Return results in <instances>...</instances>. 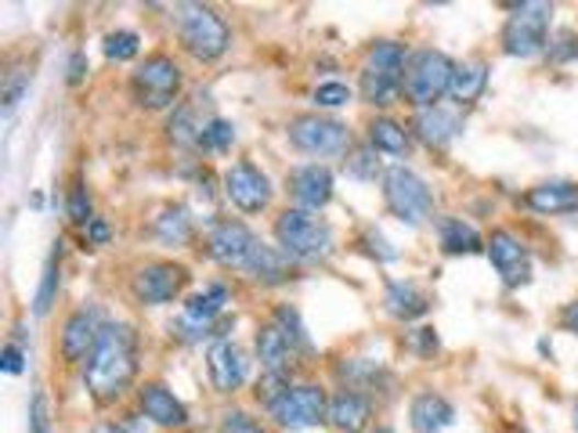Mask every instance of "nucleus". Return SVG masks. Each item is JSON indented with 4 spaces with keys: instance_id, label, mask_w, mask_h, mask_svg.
I'll list each match as a JSON object with an SVG mask.
<instances>
[{
    "instance_id": "nucleus-10",
    "label": "nucleus",
    "mask_w": 578,
    "mask_h": 433,
    "mask_svg": "<svg viewBox=\"0 0 578 433\" xmlns=\"http://www.w3.org/2000/svg\"><path fill=\"white\" fill-rule=\"evenodd\" d=\"M272 415H275V423L286 430H307V426L326 423L329 419L326 390L315 387V383H301V387L282 390V398L272 404Z\"/></svg>"
},
{
    "instance_id": "nucleus-18",
    "label": "nucleus",
    "mask_w": 578,
    "mask_h": 433,
    "mask_svg": "<svg viewBox=\"0 0 578 433\" xmlns=\"http://www.w3.org/2000/svg\"><path fill=\"white\" fill-rule=\"evenodd\" d=\"M98 337H102V321L91 311V307H80L66 318V329H61V357L66 362H83L91 357Z\"/></svg>"
},
{
    "instance_id": "nucleus-49",
    "label": "nucleus",
    "mask_w": 578,
    "mask_h": 433,
    "mask_svg": "<svg viewBox=\"0 0 578 433\" xmlns=\"http://www.w3.org/2000/svg\"><path fill=\"white\" fill-rule=\"evenodd\" d=\"M376 433H395V430H387V426H384V430H376Z\"/></svg>"
},
{
    "instance_id": "nucleus-36",
    "label": "nucleus",
    "mask_w": 578,
    "mask_h": 433,
    "mask_svg": "<svg viewBox=\"0 0 578 433\" xmlns=\"http://www.w3.org/2000/svg\"><path fill=\"white\" fill-rule=\"evenodd\" d=\"M351 102V87L348 83H318L315 87V105L318 109H340Z\"/></svg>"
},
{
    "instance_id": "nucleus-46",
    "label": "nucleus",
    "mask_w": 578,
    "mask_h": 433,
    "mask_svg": "<svg viewBox=\"0 0 578 433\" xmlns=\"http://www.w3.org/2000/svg\"><path fill=\"white\" fill-rule=\"evenodd\" d=\"M560 326L568 329V332H575V337H578V300H575V304H568V307H564V311H560Z\"/></svg>"
},
{
    "instance_id": "nucleus-16",
    "label": "nucleus",
    "mask_w": 578,
    "mask_h": 433,
    "mask_svg": "<svg viewBox=\"0 0 578 433\" xmlns=\"http://www.w3.org/2000/svg\"><path fill=\"white\" fill-rule=\"evenodd\" d=\"M290 195L307 214H318V209L329 206V200H333V173L318 163L297 167L290 173Z\"/></svg>"
},
{
    "instance_id": "nucleus-29",
    "label": "nucleus",
    "mask_w": 578,
    "mask_h": 433,
    "mask_svg": "<svg viewBox=\"0 0 578 433\" xmlns=\"http://www.w3.org/2000/svg\"><path fill=\"white\" fill-rule=\"evenodd\" d=\"M369 145H373L376 152L405 156L409 152V130L395 119H373V127H369Z\"/></svg>"
},
{
    "instance_id": "nucleus-33",
    "label": "nucleus",
    "mask_w": 578,
    "mask_h": 433,
    "mask_svg": "<svg viewBox=\"0 0 578 433\" xmlns=\"http://www.w3.org/2000/svg\"><path fill=\"white\" fill-rule=\"evenodd\" d=\"M236 145V127H231L228 119H211L200 138L203 152H228V148Z\"/></svg>"
},
{
    "instance_id": "nucleus-7",
    "label": "nucleus",
    "mask_w": 578,
    "mask_h": 433,
    "mask_svg": "<svg viewBox=\"0 0 578 433\" xmlns=\"http://www.w3.org/2000/svg\"><path fill=\"white\" fill-rule=\"evenodd\" d=\"M384 203L401 225H423L434 214V192L423 178H416L409 167H390L384 173Z\"/></svg>"
},
{
    "instance_id": "nucleus-45",
    "label": "nucleus",
    "mask_w": 578,
    "mask_h": 433,
    "mask_svg": "<svg viewBox=\"0 0 578 433\" xmlns=\"http://www.w3.org/2000/svg\"><path fill=\"white\" fill-rule=\"evenodd\" d=\"M83 72H88V58H83L80 52L69 58V83H80Z\"/></svg>"
},
{
    "instance_id": "nucleus-23",
    "label": "nucleus",
    "mask_w": 578,
    "mask_h": 433,
    "mask_svg": "<svg viewBox=\"0 0 578 433\" xmlns=\"http://www.w3.org/2000/svg\"><path fill=\"white\" fill-rule=\"evenodd\" d=\"M528 206L535 214H575L578 209V184L571 181H546L528 192Z\"/></svg>"
},
{
    "instance_id": "nucleus-22",
    "label": "nucleus",
    "mask_w": 578,
    "mask_h": 433,
    "mask_svg": "<svg viewBox=\"0 0 578 433\" xmlns=\"http://www.w3.org/2000/svg\"><path fill=\"white\" fill-rule=\"evenodd\" d=\"M409 419L416 433H441L456 423V408L441 398V394H420L409 408Z\"/></svg>"
},
{
    "instance_id": "nucleus-11",
    "label": "nucleus",
    "mask_w": 578,
    "mask_h": 433,
    "mask_svg": "<svg viewBox=\"0 0 578 433\" xmlns=\"http://www.w3.org/2000/svg\"><path fill=\"white\" fill-rule=\"evenodd\" d=\"M290 141L307 156H337L351 148V130L326 116H301L290 123Z\"/></svg>"
},
{
    "instance_id": "nucleus-20",
    "label": "nucleus",
    "mask_w": 578,
    "mask_h": 433,
    "mask_svg": "<svg viewBox=\"0 0 578 433\" xmlns=\"http://www.w3.org/2000/svg\"><path fill=\"white\" fill-rule=\"evenodd\" d=\"M373 419V401L359 390H340L333 401H329V423L340 433H362Z\"/></svg>"
},
{
    "instance_id": "nucleus-21",
    "label": "nucleus",
    "mask_w": 578,
    "mask_h": 433,
    "mask_svg": "<svg viewBox=\"0 0 578 433\" xmlns=\"http://www.w3.org/2000/svg\"><path fill=\"white\" fill-rule=\"evenodd\" d=\"M463 130V119L460 113H452V109H420V116H416V134L430 145V148H445L460 138Z\"/></svg>"
},
{
    "instance_id": "nucleus-9",
    "label": "nucleus",
    "mask_w": 578,
    "mask_h": 433,
    "mask_svg": "<svg viewBox=\"0 0 578 433\" xmlns=\"http://www.w3.org/2000/svg\"><path fill=\"white\" fill-rule=\"evenodd\" d=\"M549 4H513L507 26H502V52L513 58H532L549 41Z\"/></svg>"
},
{
    "instance_id": "nucleus-32",
    "label": "nucleus",
    "mask_w": 578,
    "mask_h": 433,
    "mask_svg": "<svg viewBox=\"0 0 578 433\" xmlns=\"http://www.w3.org/2000/svg\"><path fill=\"white\" fill-rule=\"evenodd\" d=\"M275 326L282 329V337L290 340L293 351H311V340H307V329H304V321L297 315V307H279Z\"/></svg>"
},
{
    "instance_id": "nucleus-30",
    "label": "nucleus",
    "mask_w": 578,
    "mask_h": 433,
    "mask_svg": "<svg viewBox=\"0 0 578 433\" xmlns=\"http://www.w3.org/2000/svg\"><path fill=\"white\" fill-rule=\"evenodd\" d=\"M156 235L167 246H184L192 239V217L184 206H167L163 214L156 217Z\"/></svg>"
},
{
    "instance_id": "nucleus-19",
    "label": "nucleus",
    "mask_w": 578,
    "mask_h": 433,
    "mask_svg": "<svg viewBox=\"0 0 578 433\" xmlns=\"http://www.w3.org/2000/svg\"><path fill=\"white\" fill-rule=\"evenodd\" d=\"M138 404H141L145 419H152L156 426H184L189 423L184 404L163 387V383H145L141 394H138Z\"/></svg>"
},
{
    "instance_id": "nucleus-43",
    "label": "nucleus",
    "mask_w": 578,
    "mask_h": 433,
    "mask_svg": "<svg viewBox=\"0 0 578 433\" xmlns=\"http://www.w3.org/2000/svg\"><path fill=\"white\" fill-rule=\"evenodd\" d=\"M351 173H359V178H373V173H376V159L373 156H354Z\"/></svg>"
},
{
    "instance_id": "nucleus-47",
    "label": "nucleus",
    "mask_w": 578,
    "mask_h": 433,
    "mask_svg": "<svg viewBox=\"0 0 578 433\" xmlns=\"http://www.w3.org/2000/svg\"><path fill=\"white\" fill-rule=\"evenodd\" d=\"M94 433H127L123 426H94Z\"/></svg>"
},
{
    "instance_id": "nucleus-12",
    "label": "nucleus",
    "mask_w": 578,
    "mask_h": 433,
    "mask_svg": "<svg viewBox=\"0 0 578 433\" xmlns=\"http://www.w3.org/2000/svg\"><path fill=\"white\" fill-rule=\"evenodd\" d=\"M189 286V267L170 264V260H156V264H145L138 275H134L131 289L141 304L159 307L170 304L174 296H181V289Z\"/></svg>"
},
{
    "instance_id": "nucleus-3",
    "label": "nucleus",
    "mask_w": 578,
    "mask_h": 433,
    "mask_svg": "<svg viewBox=\"0 0 578 433\" xmlns=\"http://www.w3.org/2000/svg\"><path fill=\"white\" fill-rule=\"evenodd\" d=\"M275 239L279 250L290 260H322L333 250V228L322 217L307 214V209H282L275 220Z\"/></svg>"
},
{
    "instance_id": "nucleus-37",
    "label": "nucleus",
    "mask_w": 578,
    "mask_h": 433,
    "mask_svg": "<svg viewBox=\"0 0 578 433\" xmlns=\"http://www.w3.org/2000/svg\"><path fill=\"white\" fill-rule=\"evenodd\" d=\"M26 91H30V72L26 69L4 72V109H8V113L22 102V94H26Z\"/></svg>"
},
{
    "instance_id": "nucleus-17",
    "label": "nucleus",
    "mask_w": 578,
    "mask_h": 433,
    "mask_svg": "<svg viewBox=\"0 0 578 433\" xmlns=\"http://www.w3.org/2000/svg\"><path fill=\"white\" fill-rule=\"evenodd\" d=\"M206 368H211V379L220 394L239 390L246 383V354L225 337L211 343V351H206Z\"/></svg>"
},
{
    "instance_id": "nucleus-14",
    "label": "nucleus",
    "mask_w": 578,
    "mask_h": 433,
    "mask_svg": "<svg viewBox=\"0 0 578 433\" xmlns=\"http://www.w3.org/2000/svg\"><path fill=\"white\" fill-rule=\"evenodd\" d=\"M488 260L491 267L499 271L502 286L507 289H521L532 278V257H528L524 242L510 231H491L488 239Z\"/></svg>"
},
{
    "instance_id": "nucleus-24",
    "label": "nucleus",
    "mask_w": 578,
    "mask_h": 433,
    "mask_svg": "<svg viewBox=\"0 0 578 433\" xmlns=\"http://www.w3.org/2000/svg\"><path fill=\"white\" fill-rule=\"evenodd\" d=\"M387 311L398 321H412L423 318L430 311V296L416 286V282H387V296H384Z\"/></svg>"
},
{
    "instance_id": "nucleus-34",
    "label": "nucleus",
    "mask_w": 578,
    "mask_h": 433,
    "mask_svg": "<svg viewBox=\"0 0 578 433\" xmlns=\"http://www.w3.org/2000/svg\"><path fill=\"white\" fill-rule=\"evenodd\" d=\"M138 47H141L138 33H131V30L105 36V58H113V61H131L134 55H138Z\"/></svg>"
},
{
    "instance_id": "nucleus-40",
    "label": "nucleus",
    "mask_w": 578,
    "mask_h": 433,
    "mask_svg": "<svg viewBox=\"0 0 578 433\" xmlns=\"http://www.w3.org/2000/svg\"><path fill=\"white\" fill-rule=\"evenodd\" d=\"M557 44H560V47H549V58H553V61H568V58L578 55L575 33H560V36H557Z\"/></svg>"
},
{
    "instance_id": "nucleus-6",
    "label": "nucleus",
    "mask_w": 578,
    "mask_h": 433,
    "mask_svg": "<svg viewBox=\"0 0 578 433\" xmlns=\"http://www.w3.org/2000/svg\"><path fill=\"white\" fill-rule=\"evenodd\" d=\"M452 72L456 66L441 55V52H416L405 66V83L401 94L409 98L416 109H434L441 102V94H449Z\"/></svg>"
},
{
    "instance_id": "nucleus-15",
    "label": "nucleus",
    "mask_w": 578,
    "mask_h": 433,
    "mask_svg": "<svg viewBox=\"0 0 578 433\" xmlns=\"http://www.w3.org/2000/svg\"><path fill=\"white\" fill-rule=\"evenodd\" d=\"M225 304H228V289L214 282L206 286L203 293H195L189 304H184L181 321H178V332L189 340H200V337H214L217 329V318L225 315Z\"/></svg>"
},
{
    "instance_id": "nucleus-27",
    "label": "nucleus",
    "mask_w": 578,
    "mask_h": 433,
    "mask_svg": "<svg viewBox=\"0 0 578 433\" xmlns=\"http://www.w3.org/2000/svg\"><path fill=\"white\" fill-rule=\"evenodd\" d=\"M438 235H441V250L452 253V257H471V253L481 250V235H477L460 217H445V220H441Z\"/></svg>"
},
{
    "instance_id": "nucleus-39",
    "label": "nucleus",
    "mask_w": 578,
    "mask_h": 433,
    "mask_svg": "<svg viewBox=\"0 0 578 433\" xmlns=\"http://www.w3.org/2000/svg\"><path fill=\"white\" fill-rule=\"evenodd\" d=\"M69 217L77 220V225H91V200H88V192L83 189H72L69 192Z\"/></svg>"
},
{
    "instance_id": "nucleus-13",
    "label": "nucleus",
    "mask_w": 578,
    "mask_h": 433,
    "mask_svg": "<svg viewBox=\"0 0 578 433\" xmlns=\"http://www.w3.org/2000/svg\"><path fill=\"white\" fill-rule=\"evenodd\" d=\"M225 195L231 206L242 209V214H261V209L272 203V181L268 173L253 163H231L225 170Z\"/></svg>"
},
{
    "instance_id": "nucleus-28",
    "label": "nucleus",
    "mask_w": 578,
    "mask_h": 433,
    "mask_svg": "<svg viewBox=\"0 0 578 433\" xmlns=\"http://www.w3.org/2000/svg\"><path fill=\"white\" fill-rule=\"evenodd\" d=\"M206 123H211V119H200V109H195L192 102H184V105L174 109L167 130H170V138H174L178 145H200Z\"/></svg>"
},
{
    "instance_id": "nucleus-44",
    "label": "nucleus",
    "mask_w": 578,
    "mask_h": 433,
    "mask_svg": "<svg viewBox=\"0 0 578 433\" xmlns=\"http://www.w3.org/2000/svg\"><path fill=\"white\" fill-rule=\"evenodd\" d=\"M0 365H4V373H11V376L22 373V351H19V346H8V351H4V362H0Z\"/></svg>"
},
{
    "instance_id": "nucleus-35",
    "label": "nucleus",
    "mask_w": 578,
    "mask_h": 433,
    "mask_svg": "<svg viewBox=\"0 0 578 433\" xmlns=\"http://www.w3.org/2000/svg\"><path fill=\"white\" fill-rule=\"evenodd\" d=\"M340 376L348 379V390H359V387H365V383H376L379 365L354 357V362H343V365H340Z\"/></svg>"
},
{
    "instance_id": "nucleus-42",
    "label": "nucleus",
    "mask_w": 578,
    "mask_h": 433,
    "mask_svg": "<svg viewBox=\"0 0 578 433\" xmlns=\"http://www.w3.org/2000/svg\"><path fill=\"white\" fill-rule=\"evenodd\" d=\"M109 235H113V231H109V225H105V220H91V225H88V242L91 246H105L109 242Z\"/></svg>"
},
{
    "instance_id": "nucleus-8",
    "label": "nucleus",
    "mask_w": 578,
    "mask_h": 433,
    "mask_svg": "<svg viewBox=\"0 0 578 433\" xmlns=\"http://www.w3.org/2000/svg\"><path fill=\"white\" fill-rule=\"evenodd\" d=\"M131 91H134V102L141 109H170L178 102L181 94V69L174 58L167 55H152L145 58L131 77Z\"/></svg>"
},
{
    "instance_id": "nucleus-25",
    "label": "nucleus",
    "mask_w": 578,
    "mask_h": 433,
    "mask_svg": "<svg viewBox=\"0 0 578 433\" xmlns=\"http://www.w3.org/2000/svg\"><path fill=\"white\" fill-rule=\"evenodd\" d=\"M257 357H261L264 376H286L293 346L286 337H282L279 326H264L261 332H257Z\"/></svg>"
},
{
    "instance_id": "nucleus-5",
    "label": "nucleus",
    "mask_w": 578,
    "mask_h": 433,
    "mask_svg": "<svg viewBox=\"0 0 578 433\" xmlns=\"http://www.w3.org/2000/svg\"><path fill=\"white\" fill-rule=\"evenodd\" d=\"M405 47L401 44H376L373 52H369L365 66H362V98L369 105H395L398 94H401V83H405Z\"/></svg>"
},
{
    "instance_id": "nucleus-1",
    "label": "nucleus",
    "mask_w": 578,
    "mask_h": 433,
    "mask_svg": "<svg viewBox=\"0 0 578 433\" xmlns=\"http://www.w3.org/2000/svg\"><path fill=\"white\" fill-rule=\"evenodd\" d=\"M206 250H211L220 267L246 271V275L264 282V286L290 278V257L275 250V246H264L242 220H220V225H214Z\"/></svg>"
},
{
    "instance_id": "nucleus-26",
    "label": "nucleus",
    "mask_w": 578,
    "mask_h": 433,
    "mask_svg": "<svg viewBox=\"0 0 578 433\" xmlns=\"http://www.w3.org/2000/svg\"><path fill=\"white\" fill-rule=\"evenodd\" d=\"M485 87H488V66L481 58H471V61H460L456 72H452L449 94L456 98L460 105H474L477 98L485 94Z\"/></svg>"
},
{
    "instance_id": "nucleus-41",
    "label": "nucleus",
    "mask_w": 578,
    "mask_h": 433,
    "mask_svg": "<svg viewBox=\"0 0 578 433\" xmlns=\"http://www.w3.org/2000/svg\"><path fill=\"white\" fill-rule=\"evenodd\" d=\"M412 346H416L420 354H434V351H438L434 329H416V332H412Z\"/></svg>"
},
{
    "instance_id": "nucleus-4",
    "label": "nucleus",
    "mask_w": 578,
    "mask_h": 433,
    "mask_svg": "<svg viewBox=\"0 0 578 433\" xmlns=\"http://www.w3.org/2000/svg\"><path fill=\"white\" fill-rule=\"evenodd\" d=\"M178 36L184 44V52L200 61H217L220 55L228 52L231 44V30L228 22L217 15L214 8L203 4H181L178 8Z\"/></svg>"
},
{
    "instance_id": "nucleus-38",
    "label": "nucleus",
    "mask_w": 578,
    "mask_h": 433,
    "mask_svg": "<svg viewBox=\"0 0 578 433\" xmlns=\"http://www.w3.org/2000/svg\"><path fill=\"white\" fill-rule=\"evenodd\" d=\"M220 433H264V426L253 423L246 412H225V419H220Z\"/></svg>"
},
{
    "instance_id": "nucleus-48",
    "label": "nucleus",
    "mask_w": 578,
    "mask_h": 433,
    "mask_svg": "<svg viewBox=\"0 0 578 433\" xmlns=\"http://www.w3.org/2000/svg\"><path fill=\"white\" fill-rule=\"evenodd\" d=\"M575 433H578V408H575Z\"/></svg>"
},
{
    "instance_id": "nucleus-2",
    "label": "nucleus",
    "mask_w": 578,
    "mask_h": 433,
    "mask_svg": "<svg viewBox=\"0 0 578 433\" xmlns=\"http://www.w3.org/2000/svg\"><path fill=\"white\" fill-rule=\"evenodd\" d=\"M134 376H138V337L123 321H109L88 357V390L98 401H116Z\"/></svg>"
},
{
    "instance_id": "nucleus-31",
    "label": "nucleus",
    "mask_w": 578,
    "mask_h": 433,
    "mask_svg": "<svg viewBox=\"0 0 578 433\" xmlns=\"http://www.w3.org/2000/svg\"><path fill=\"white\" fill-rule=\"evenodd\" d=\"M58 257H61V242H55V253L47 257L44 264V278H41V289H36V315H47L58 296Z\"/></svg>"
}]
</instances>
